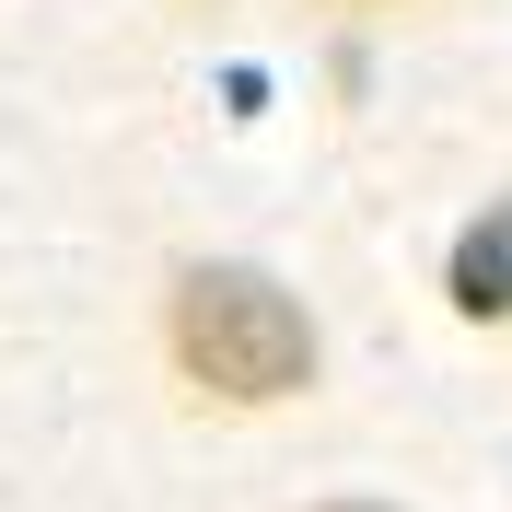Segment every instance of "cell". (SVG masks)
<instances>
[{
	"label": "cell",
	"instance_id": "1",
	"mask_svg": "<svg viewBox=\"0 0 512 512\" xmlns=\"http://www.w3.org/2000/svg\"><path fill=\"white\" fill-rule=\"evenodd\" d=\"M175 361L210 396H233V408H268V396H303L315 384V326L256 268H187L175 280Z\"/></svg>",
	"mask_w": 512,
	"mask_h": 512
},
{
	"label": "cell",
	"instance_id": "2",
	"mask_svg": "<svg viewBox=\"0 0 512 512\" xmlns=\"http://www.w3.org/2000/svg\"><path fill=\"white\" fill-rule=\"evenodd\" d=\"M454 303H466V315H512V210L454 245Z\"/></svg>",
	"mask_w": 512,
	"mask_h": 512
},
{
	"label": "cell",
	"instance_id": "3",
	"mask_svg": "<svg viewBox=\"0 0 512 512\" xmlns=\"http://www.w3.org/2000/svg\"><path fill=\"white\" fill-rule=\"evenodd\" d=\"M338 512H373V501H338Z\"/></svg>",
	"mask_w": 512,
	"mask_h": 512
}]
</instances>
